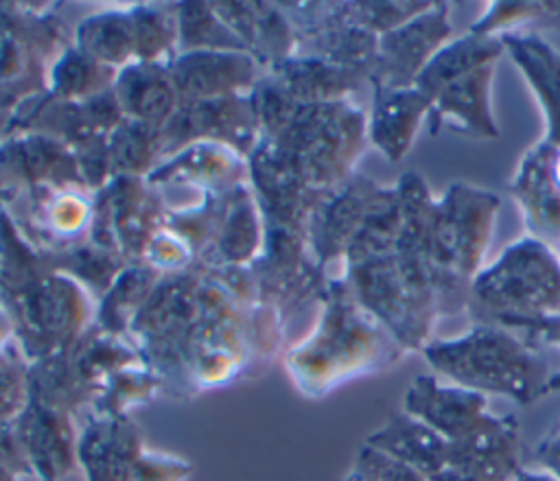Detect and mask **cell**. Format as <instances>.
I'll return each instance as SVG.
<instances>
[{"mask_svg":"<svg viewBox=\"0 0 560 481\" xmlns=\"http://www.w3.org/2000/svg\"><path fill=\"white\" fill-rule=\"evenodd\" d=\"M503 50L499 35L468 31L433 55L416 79V87L429 101L431 133L451 125L470 138L499 136L490 112V81Z\"/></svg>","mask_w":560,"mask_h":481,"instance_id":"1","label":"cell"},{"mask_svg":"<svg viewBox=\"0 0 560 481\" xmlns=\"http://www.w3.org/2000/svg\"><path fill=\"white\" fill-rule=\"evenodd\" d=\"M499 197L468 184H451L435 199L429 232V269L440 310L468 306L470 286L490 243Z\"/></svg>","mask_w":560,"mask_h":481,"instance_id":"2","label":"cell"},{"mask_svg":"<svg viewBox=\"0 0 560 481\" xmlns=\"http://www.w3.org/2000/svg\"><path fill=\"white\" fill-rule=\"evenodd\" d=\"M468 308L497 326L560 313V254L532 236L518 238L477 273Z\"/></svg>","mask_w":560,"mask_h":481,"instance_id":"3","label":"cell"},{"mask_svg":"<svg viewBox=\"0 0 560 481\" xmlns=\"http://www.w3.org/2000/svg\"><path fill=\"white\" fill-rule=\"evenodd\" d=\"M424 356L438 372L472 391L503 394L527 402L542 389L545 365L540 359L497 324H481L457 339L435 341L424 348Z\"/></svg>","mask_w":560,"mask_h":481,"instance_id":"4","label":"cell"},{"mask_svg":"<svg viewBox=\"0 0 560 481\" xmlns=\"http://www.w3.org/2000/svg\"><path fill=\"white\" fill-rule=\"evenodd\" d=\"M451 33L448 7L444 2H429L411 20L383 33L376 57L378 90L413 87L424 66L448 44Z\"/></svg>","mask_w":560,"mask_h":481,"instance_id":"5","label":"cell"},{"mask_svg":"<svg viewBox=\"0 0 560 481\" xmlns=\"http://www.w3.org/2000/svg\"><path fill=\"white\" fill-rule=\"evenodd\" d=\"M556 151L540 140L521 160L510 181V192L523 212L527 236L560 254V186L551 171Z\"/></svg>","mask_w":560,"mask_h":481,"instance_id":"6","label":"cell"},{"mask_svg":"<svg viewBox=\"0 0 560 481\" xmlns=\"http://www.w3.org/2000/svg\"><path fill=\"white\" fill-rule=\"evenodd\" d=\"M407 411L446 442L464 439L492 418L486 413V398L479 391L442 385L431 376L413 380L407 394Z\"/></svg>","mask_w":560,"mask_h":481,"instance_id":"7","label":"cell"},{"mask_svg":"<svg viewBox=\"0 0 560 481\" xmlns=\"http://www.w3.org/2000/svg\"><path fill=\"white\" fill-rule=\"evenodd\" d=\"M499 37L545 114L547 133L542 142L560 149V52L529 31L501 33Z\"/></svg>","mask_w":560,"mask_h":481,"instance_id":"8","label":"cell"},{"mask_svg":"<svg viewBox=\"0 0 560 481\" xmlns=\"http://www.w3.org/2000/svg\"><path fill=\"white\" fill-rule=\"evenodd\" d=\"M427 114L429 101L416 85L400 90H378L372 118L374 144L392 162H398L409 151L413 136Z\"/></svg>","mask_w":560,"mask_h":481,"instance_id":"9","label":"cell"},{"mask_svg":"<svg viewBox=\"0 0 560 481\" xmlns=\"http://www.w3.org/2000/svg\"><path fill=\"white\" fill-rule=\"evenodd\" d=\"M374 446L409 464L429 479L448 464L451 453V444L413 415L396 418L383 433L374 437Z\"/></svg>","mask_w":560,"mask_h":481,"instance_id":"10","label":"cell"},{"mask_svg":"<svg viewBox=\"0 0 560 481\" xmlns=\"http://www.w3.org/2000/svg\"><path fill=\"white\" fill-rule=\"evenodd\" d=\"M521 24L560 26V2H494L470 31L479 35H501L518 31Z\"/></svg>","mask_w":560,"mask_h":481,"instance_id":"11","label":"cell"},{"mask_svg":"<svg viewBox=\"0 0 560 481\" xmlns=\"http://www.w3.org/2000/svg\"><path fill=\"white\" fill-rule=\"evenodd\" d=\"M350 481H429V477L381 448H370Z\"/></svg>","mask_w":560,"mask_h":481,"instance_id":"12","label":"cell"},{"mask_svg":"<svg viewBox=\"0 0 560 481\" xmlns=\"http://www.w3.org/2000/svg\"><path fill=\"white\" fill-rule=\"evenodd\" d=\"M551 171H553V179H556V184L560 186V149L556 151V157H553V166H551Z\"/></svg>","mask_w":560,"mask_h":481,"instance_id":"13","label":"cell"}]
</instances>
